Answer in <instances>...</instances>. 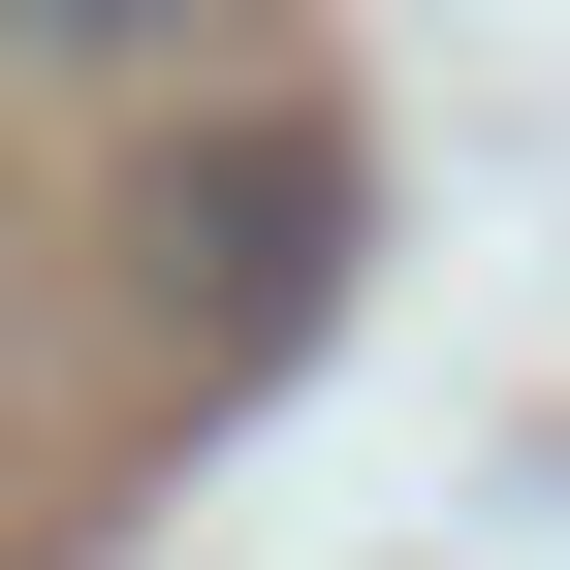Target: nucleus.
<instances>
[{
	"label": "nucleus",
	"mask_w": 570,
	"mask_h": 570,
	"mask_svg": "<svg viewBox=\"0 0 570 570\" xmlns=\"http://www.w3.org/2000/svg\"><path fill=\"white\" fill-rule=\"evenodd\" d=\"M190 285H223V348H285V285H317L348 254V159H223V190H190V223H159Z\"/></svg>",
	"instance_id": "obj_1"
},
{
	"label": "nucleus",
	"mask_w": 570,
	"mask_h": 570,
	"mask_svg": "<svg viewBox=\"0 0 570 570\" xmlns=\"http://www.w3.org/2000/svg\"><path fill=\"white\" fill-rule=\"evenodd\" d=\"M0 32H32V63H127V32H190V0H0Z\"/></svg>",
	"instance_id": "obj_2"
}]
</instances>
